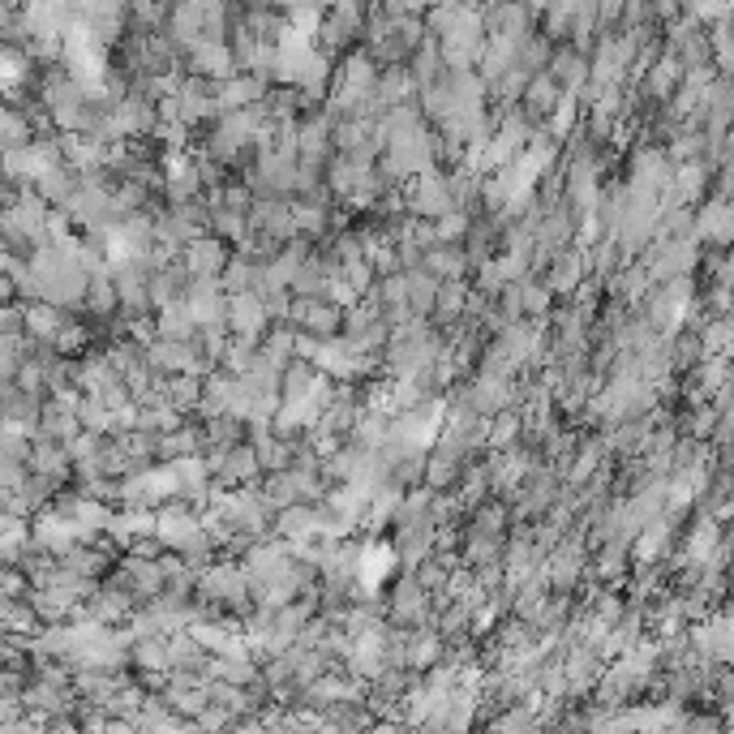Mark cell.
Segmentation results:
<instances>
[{"label":"cell","mask_w":734,"mask_h":734,"mask_svg":"<svg viewBox=\"0 0 734 734\" xmlns=\"http://www.w3.org/2000/svg\"><path fill=\"white\" fill-rule=\"evenodd\" d=\"M185 56H189V74H198V78L224 83L228 74H237V61H232V48H228V39L198 35V39L185 48Z\"/></svg>","instance_id":"cell-1"},{"label":"cell","mask_w":734,"mask_h":734,"mask_svg":"<svg viewBox=\"0 0 734 734\" xmlns=\"http://www.w3.org/2000/svg\"><path fill=\"white\" fill-rule=\"evenodd\" d=\"M224 322L232 336H263L271 318H267L263 296L254 288H245V292H224Z\"/></svg>","instance_id":"cell-2"},{"label":"cell","mask_w":734,"mask_h":734,"mask_svg":"<svg viewBox=\"0 0 734 734\" xmlns=\"http://www.w3.org/2000/svg\"><path fill=\"white\" fill-rule=\"evenodd\" d=\"M263 477V464L254 456V447L250 443H237V447H228L224 459L215 464V472H211V485H219V490H237V485H254Z\"/></svg>","instance_id":"cell-3"},{"label":"cell","mask_w":734,"mask_h":734,"mask_svg":"<svg viewBox=\"0 0 734 734\" xmlns=\"http://www.w3.org/2000/svg\"><path fill=\"white\" fill-rule=\"evenodd\" d=\"M39 408H43V395L35 391H22L13 378L0 382V426H13V430H35L39 426Z\"/></svg>","instance_id":"cell-4"},{"label":"cell","mask_w":734,"mask_h":734,"mask_svg":"<svg viewBox=\"0 0 734 734\" xmlns=\"http://www.w3.org/2000/svg\"><path fill=\"white\" fill-rule=\"evenodd\" d=\"M245 224L254 232H267L276 241H292L296 228H292V202L288 198H254L250 211H245Z\"/></svg>","instance_id":"cell-5"},{"label":"cell","mask_w":734,"mask_h":734,"mask_svg":"<svg viewBox=\"0 0 734 734\" xmlns=\"http://www.w3.org/2000/svg\"><path fill=\"white\" fill-rule=\"evenodd\" d=\"M228 254H232V245H228V241H219L215 232H202V237L185 241L181 263H185V271H189V276H219V271H224V263H228Z\"/></svg>","instance_id":"cell-6"},{"label":"cell","mask_w":734,"mask_h":734,"mask_svg":"<svg viewBox=\"0 0 734 734\" xmlns=\"http://www.w3.org/2000/svg\"><path fill=\"white\" fill-rule=\"evenodd\" d=\"M30 472H43V477H56V481H69L74 477V459L69 447L56 443V439H43V434H30V456H26Z\"/></svg>","instance_id":"cell-7"},{"label":"cell","mask_w":734,"mask_h":734,"mask_svg":"<svg viewBox=\"0 0 734 734\" xmlns=\"http://www.w3.org/2000/svg\"><path fill=\"white\" fill-rule=\"evenodd\" d=\"M400 571V554L391 542H362V562H357V580L369 589H382L391 575Z\"/></svg>","instance_id":"cell-8"},{"label":"cell","mask_w":734,"mask_h":734,"mask_svg":"<svg viewBox=\"0 0 734 734\" xmlns=\"http://www.w3.org/2000/svg\"><path fill=\"white\" fill-rule=\"evenodd\" d=\"M679 78H683V65L674 61V52L670 48L657 52V61H648V69H644V99L648 103H666L679 87Z\"/></svg>","instance_id":"cell-9"},{"label":"cell","mask_w":734,"mask_h":734,"mask_svg":"<svg viewBox=\"0 0 734 734\" xmlns=\"http://www.w3.org/2000/svg\"><path fill=\"white\" fill-rule=\"evenodd\" d=\"M65 318H69V314H65L61 305H52V301H22V331H26L30 340H52Z\"/></svg>","instance_id":"cell-10"},{"label":"cell","mask_w":734,"mask_h":734,"mask_svg":"<svg viewBox=\"0 0 734 734\" xmlns=\"http://www.w3.org/2000/svg\"><path fill=\"white\" fill-rule=\"evenodd\" d=\"M421 267L434 279H468L464 245L459 241H434L430 250H421Z\"/></svg>","instance_id":"cell-11"},{"label":"cell","mask_w":734,"mask_h":734,"mask_svg":"<svg viewBox=\"0 0 734 734\" xmlns=\"http://www.w3.org/2000/svg\"><path fill=\"white\" fill-rule=\"evenodd\" d=\"M558 94H562V87H558L550 74L542 69V74H533V78L524 83V91H520V107H524V112H529V121L537 125V121H546V116H550V107L558 103Z\"/></svg>","instance_id":"cell-12"},{"label":"cell","mask_w":734,"mask_h":734,"mask_svg":"<svg viewBox=\"0 0 734 734\" xmlns=\"http://www.w3.org/2000/svg\"><path fill=\"white\" fill-rule=\"evenodd\" d=\"M198 430H202V447H219V452H228V447L245 443V421H241V417H232V413L206 417Z\"/></svg>","instance_id":"cell-13"},{"label":"cell","mask_w":734,"mask_h":734,"mask_svg":"<svg viewBox=\"0 0 734 734\" xmlns=\"http://www.w3.org/2000/svg\"><path fill=\"white\" fill-rule=\"evenodd\" d=\"M193 314H189V305H185V296L177 301H168V305H160L155 309V336H164V340H193Z\"/></svg>","instance_id":"cell-14"},{"label":"cell","mask_w":734,"mask_h":734,"mask_svg":"<svg viewBox=\"0 0 734 734\" xmlns=\"http://www.w3.org/2000/svg\"><path fill=\"white\" fill-rule=\"evenodd\" d=\"M202 452V430L198 426H177L168 434H155V459H181Z\"/></svg>","instance_id":"cell-15"},{"label":"cell","mask_w":734,"mask_h":734,"mask_svg":"<svg viewBox=\"0 0 734 734\" xmlns=\"http://www.w3.org/2000/svg\"><path fill=\"white\" fill-rule=\"evenodd\" d=\"M164 400H168L177 413H193L198 400H202V378H198V374H168V378H164Z\"/></svg>","instance_id":"cell-16"},{"label":"cell","mask_w":734,"mask_h":734,"mask_svg":"<svg viewBox=\"0 0 734 734\" xmlns=\"http://www.w3.org/2000/svg\"><path fill=\"white\" fill-rule=\"evenodd\" d=\"M314 378H318L314 362H305V357H292L288 366L279 369V400H301V395L314 387Z\"/></svg>","instance_id":"cell-17"},{"label":"cell","mask_w":734,"mask_h":734,"mask_svg":"<svg viewBox=\"0 0 734 734\" xmlns=\"http://www.w3.org/2000/svg\"><path fill=\"white\" fill-rule=\"evenodd\" d=\"M404 279H408V309H413V314H421V318H430V309H434V292H439V279L430 276L426 267L404 271Z\"/></svg>","instance_id":"cell-18"},{"label":"cell","mask_w":734,"mask_h":734,"mask_svg":"<svg viewBox=\"0 0 734 734\" xmlns=\"http://www.w3.org/2000/svg\"><path fill=\"white\" fill-rule=\"evenodd\" d=\"M129 666L134 670H168V644H164V636H134Z\"/></svg>","instance_id":"cell-19"},{"label":"cell","mask_w":734,"mask_h":734,"mask_svg":"<svg viewBox=\"0 0 734 734\" xmlns=\"http://www.w3.org/2000/svg\"><path fill=\"white\" fill-rule=\"evenodd\" d=\"M206 232H215L219 241L237 245V241L250 232V224H245V211H232V206H211V215H206Z\"/></svg>","instance_id":"cell-20"},{"label":"cell","mask_w":734,"mask_h":734,"mask_svg":"<svg viewBox=\"0 0 734 734\" xmlns=\"http://www.w3.org/2000/svg\"><path fill=\"white\" fill-rule=\"evenodd\" d=\"M258 283V263H250L245 254H228V263H224V271H219V288L224 292H245V288H254Z\"/></svg>","instance_id":"cell-21"},{"label":"cell","mask_w":734,"mask_h":734,"mask_svg":"<svg viewBox=\"0 0 734 734\" xmlns=\"http://www.w3.org/2000/svg\"><path fill=\"white\" fill-rule=\"evenodd\" d=\"M516 283H520V309H524V318H546L554 309L550 288L537 276H524V279H516Z\"/></svg>","instance_id":"cell-22"}]
</instances>
